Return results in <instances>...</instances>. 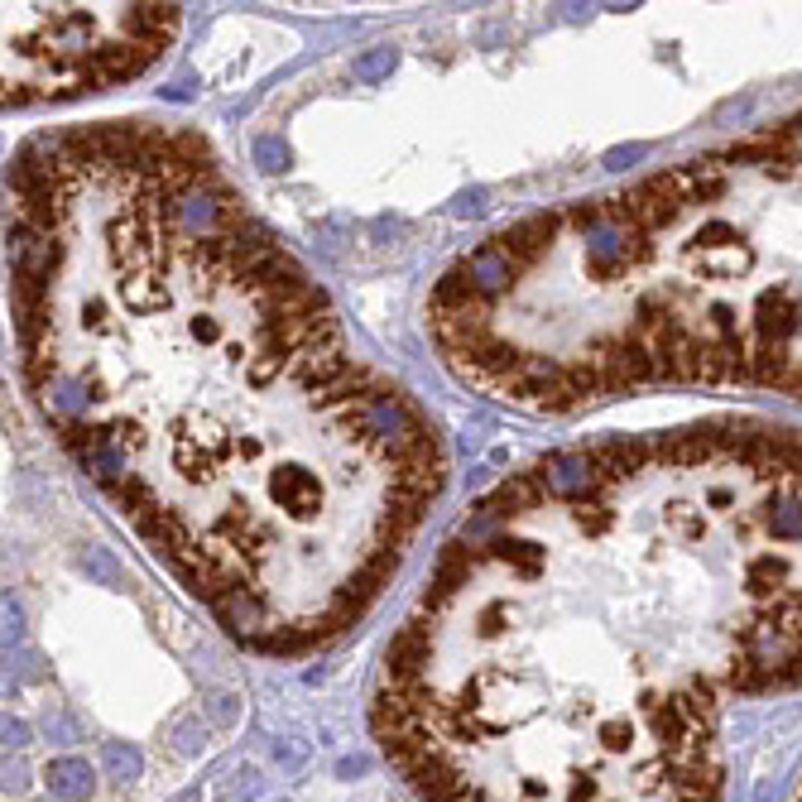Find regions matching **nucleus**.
I'll list each match as a JSON object with an SVG mask.
<instances>
[{"label":"nucleus","mask_w":802,"mask_h":802,"mask_svg":"<svg viewBox=\"0 0 802 802\" xmlns=\"http://www.w3.org/2000/svg\"><path fill=\"white\" fill-rule=\"evenodd\" d=\"M5 260L34 414L221 630L298 658L370 615L447 447L217 149L173 121L29 140Z\"/></svg>","instance_id":"nucleus-1"},{"label":"nucleus","mask_w":802,"mask_h":802,"mask_svg":"<svg viewBox=\"0 0 802 802\" xmlns=\"http://www.w3.org/2000/svg\"><path fill=\"white\" fill-rule=\"evenodd\" d=\"M802 687V433L577 442L447 534L370 726L418 802H721L730 697Z\"/></svg>","instance_id":"nucleus-2"},{"label":"nucleus","mask_w":802,"mask_h":802,"mask_svg":"<svg viewBox=\"0 0 802 802\" xmlns=\"http://www.w3.org/2000/svg\"><path fill=\"white\" fill-rule=\"evenodd\" d=\"M173 39V5H5V106H53L135 82Z\"/></svg>","instance_id":"nucleus-3"},{"label":"nucleus","mask_w":802,"mask_h":802,"mask_svg":"<svg viewBox=\"0 0 802 802\" xmlns=\"http://www.w3.org/2000/svg\"><path fill=\"white\" fill-rule=\"evenodd\" d=\"M798 802H802V793H798Z\"/></svg>","instance_id":"nucleus-4"}]
</instances>
